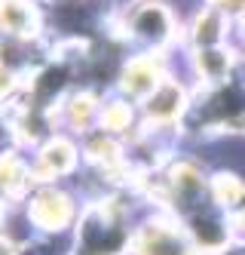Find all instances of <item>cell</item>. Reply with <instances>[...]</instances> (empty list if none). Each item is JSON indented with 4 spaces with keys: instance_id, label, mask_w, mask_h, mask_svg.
Listing matches in <instances>:
<instances>
[{
    "instance_id": "cell-1",
    "label": "cell",
    "mask_w": 245,
    "mask_h": 255,
    "mask_svg": "<svg viewBox=\"0 0 245 255\" xmlns=\"http://www.w3.org/2000/svg\"><path fill=\"white\" fill-rule=\"evenodd\" d=\"M123 243V231L107 215H92L83 228V255H117Z\"/></svg>"
},
{
    "instance_id": "cell-2",
    "label": "cell",
    "mask_w": 245,
    "mask_h": 255,
    "mask_svg": "<svg viewBox=\"0 0 245 255\" xmlns=\"http://www.w3.org/2000/svg\"><path fill=\"white\" fill-rule=\"evenodd\" d=\"M71 200L62 191H40L31 200V218L43 228H65L71 222Z\"/></svg>"
},
{
    "instance_id": "cell-3",
    "label": "cell",
    "mask_w": 245,
    "mask_h": 255,
    "mask_svg": "<svg viewBox=\"0 0 245 255\" xmlns=\"http://www.w3.org/2000/svg\"><path fill=\"white\" fill-rule=\"evenodd\" d=\"M138 255H187V243L175 228L147 225L138 240Z\"/></svg>"
},
{
    "instance_id": "cell-4",
    "label": "cell",
    "mask_w": 245,
    "mask_h": 255,
    "mask_svg": "<svg viewBox=\"0 0 245 255\" xmlns=\"http://www.w3.org/2000/svg\"><path fill=\"white\" fill-rule=\"evenodd\" d=\"M184 108V93L175 86V83H165L160 89H154L147 99V117L150 120H160V123H168L175 120L178 111Z\"/></svg>"
},
{
    "instance_id": "cell-5",
    "label": "cell",
    "mask_w": 245,
    "mask_h": 255,
    "mask_svg": "<svg viewBox=\"0 0 245 255\" xmlns=\"http://www.w3.org/2000/svg\"><path fill=\"white\" fill-rule=\"evenodd\" d=\"M135 34H141L144 40H150V43H160V40H165L168 34H172V19H168V12L160 6V3H150V6H144L138 15H135Z\"/></svg>"
},
{
    "instance_id": "cell-6",
    "label": "cell",
    "mask_w": 245,
    "mask_h": 255,
    "mask_svg": "<svg viewBox=\"0 0 245 255\" xmlns=\"http://www.w3.org/2000/svg\"><path fill=\"white\" fill-rule=\"evenodd\" d=\"M0 25L12 34H31L34 31V9L25 0H0Z\"/></svg>"
},
{
    "instance_id": "cell-7",
    "label": "cell",
    "mask_w": 245,
    "mask_h": 255,
    "mask_svg": "<svg viewBox=\"0 0 245 255\" xmlns=\"http://www.w3.org/2000/svg\"><path fill=\"white\" fill-rule=\"evenodd\" d=\"M74 166V148L68 141H49L40 154V169L43 175H62Z\"/></svg>"
},
{
    "instance_id": "cell-8",
    "label": "cell",
    "mask_w": 245,
    "mask_h": 255,
    "mask_svg": "<svg viewBox=\"0 0 245 255\" xmlns=\"http://www.w3.org/2000/svg\"><path fill=\"white\" fill-rule=\"evenodd\" d=\"M123 86L129 89L132 96H150V93H154V86H157V68L150 65L147 59L135 62V65L126 71Z\"/></svg>"
},
{
    "instance_id": "cell-9",
    "label": "cell",
    "mask_w": 245,
    "mask_h": 255,
    "mask_svg": "<svg viewBox=\"0 0 245 255\" xmlns=\"http://www.w3.org/2000/svg\"><path fill=\"white\" fill-rule=\"evenodd\" d=\"M199 71L209 80H218L224 77L230 71V59H227V52L218 49V46H209V49H199Z\"/></svg>"
},
{
    "instance_id": "cell-10",
    "label": "cell",
    "mask_w": 245,
    "mask_h": 255,
    "mask_svg": "<svg viewBox=\"0 0 245 255\" xmlns=\"http://www.w3.org/2000/svg\"><path fill=\"white\" fill-rule=\"evenodd\" d=\"M25 185V172L12 160H0V191L3 194H18Z\"/></svg>"
},
{
    "instance_id": "cell-11",
    "label": "cell",
    "mask_w": 245,
    "mask_h": 255,
    "mask_svg": "<svg viewBox=\"0 0 245 255\" xmlns=\"http://www.w3.org/2000/svg\"><path fill=\"white\" fill-rule=\"evenodd\" d=\"M92 114H95V102H92L89 96H80V99L71 102V123L74 126H86Z\"/></svg>"
},
{
    "instance_id": "cell-12",
    "label": "cell",
    "mask_w": 245,
    "mask_h": 255,
    "mask_svg": "<svg viewBox=\"0 0 245 255\" xmlns=\"http://www.w3.org/2000/svg\"><path fill=\"white\" fill-rule=\"evenodd\" d=\"M0 255H15V246L6 243V240H0Z\"/></svg>"
},
{
    "instance_id": "cell-13",
    "label": "cell",
    "mask_w": 245,
    "mask_h": 255,
    "mask_svg": "<svg viewBox=\"0 0 245 255\" xmlns=\"http://www.w3.org/2000/svg\"><path fill=\"white\" fill-rule=\"evenodd\" d=\"M218 3H227V6H245V0H218Z\"/></svg>"
},
{
    "instance_id": "cell-14",
    "label": "cell",
    "mask_w": 245,
    "mask_h": 255,
    "mask_svg": "<svg viewBox=\"0 0 245 255\" xmlns=\"http://www.w3.org/2000/svg\"><path fill=\"white\" fill-rule=\"evenodd\" d=\"M0 222H3V209H0Z\"/></svg>"
}]
</instances>
